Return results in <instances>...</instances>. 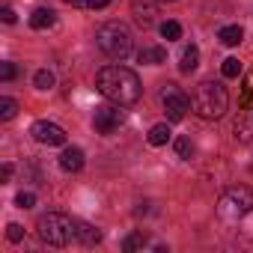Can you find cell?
I'll return each instance as SVG.
<instances>
[{"label":"cell","instance_id":"obj_15","mask_svg":"<svg viewBox=\"0 0 253 253\" xmlns=\"http://www.w3.org/2000/svg\"><path fill=\"white\" fill-rule=\"evenodd\" d=\"M78 241H81V244H86V247H92V244H98V241H101V232H98L95 226H89V223L78 220Z\"/></svg>","mask_w":253,"mask_h":253},{"label":"cell","instance_id":"obj_25","mask_svg":"<svg viewBox=\"0 0 253 253\" xmlns=\"http://www.w3.org/2000/svg\"><path fill=\"white\" fill-rule=\"evenodd\" d=\"M15 203H18L21 209H33V206H36V194H30V191H21V194L15 197Z\"/></svg>","mask_w":253,"mask_h":253},{"label":"cell","instance_id":"obj_17","mask_svg":"<svg viewBox=\"0 0 253 253\" xmlns=\"http://www.w3.org/2000/svg\"><path fill=\"white\" fill-rule=\"evenodd\" d=\"M167 140H170V125L167 122H158V125L149 128V143L152 146H164Z\"/></svg>","mask_w":253,"mask_h":253},{"label":"cell","instance_id":"obj_5","mask_svg":"<svg viewBox=\"0 0 253 253\" xmlns=\"http://www.w3.org/2000/svg\"><path fill=\"white\" fill-rule=\"evenodd\" d=\"M253 211V188L247 185H232L220 194V203H217V214L223 220H241L244 214Z\"/></svg>","mask_w":253,"mask_h":253},{"label":"cell","instance_id":"obj_9","mask_svg":"<svg viewBox=\"0 0 253 253\" xmlns=\"http://www.w3.org/2000/svg\"><path fill=\"white\" fill-rule=\"evenodd\" d=\"M232 134L238 143H250L253 140V104H241L238 116L232 122Z\"/></svg>","mask_w":253,"mask_h":253},{"label":"cell","instance_id":"obj_1","mask_svg":"<svg viewBox=\"0 0 253 253\" xmlns=\"http://www.w3.org/2000/svg\"><path fill=\"white\" fill-rule=\"evenodd\" d=\"M95 89H98L107 101L122 104V107L140 101V95H143V84H140L137 72L125 69V66H104V69L95 75Z\"/></svg>","mask_w":253,"mask_h":253},{"label":"cell","instance_id":"obj_2","mask_svg":"<svg viewBox=\"0 0 253 253\" xmlns=\"http://www.w3.org/2000/svg\"><path fill=\"white\" fill-rule=\"evenodd\" d=\"M229 107V95L223 89V84L217 81H203L197 84L194 95H191V110L200 116V119H220Z\"/></svg>","mask_w":253,"mask_h":253},{"label":"cell","instance_id":"obj_24","mask_svg":"<svg viewBox=\"0 0 253 253\" xmlns=\"http://www.w3.org/2000/svg\"><path fill=\"white\" fill-rule=\"evenodd\" d=\"M6 238H9L12 244H18V241L24 238V226H21V223H9V226H6Z\"/></svg>","mask_w":253,"mask_h":253},{"label":"cell","instance_id":"obj_13","mask_svg":"<svg viewBox=\"0 0 253 253\" xmlns=\"http://www.w3.org/2000/svg\"><path fill=\"white\" fill-rule=\"evenodd\" d=\"M54 21H57V12L48 9V6H39V9H33V15H30V27H33V30H48V27H54Z\"/></svg>","mask_w":253,"mask_h":253},{"label":"cell","instance_id":"obj_4","mask_svg":"<svg viewBox=\"0 0 253 253\" xmlns=\"http://www.w3.org/2000/svg\"><path fill=\"white\" fill-rule=\"evenodd\" d=\"M95 45H98L101 54H107L113 60H125L131 54L134 39H131V30L125 27L122 21H107V24H101L95 30Z\"/></svg>","mask_w":253,"mask_h":253},{"label":"cell","instance_id":"obj_20","mask_svg":"<svg viewBox=\"0 0 253 253\" xmlns=\"http://www.w3.org/2000/svg\"><path fill=\"white\" fill-rule=\"evenodd\" d=\"M33 84H36V89H51V86L57 84V78H54V72L39 69V72H36V78H33Z\"/></svg>","mask_w":253,"mask_h":253},{"label":"cell","instance_id":"obj_23","mask_svg":"<svg viewBox=\"0 0 253 253\" xmlns=\"http://www.w3.org/2000/svg\"><path fill=\"white\" fill-rule=\"evenodd\" d=\"M176 155H179V158H191V155H194L191 137H179V140H176Z\"/></svg>","mask_w":253,"mask_h":253},{"label":"cell","instance_id":"obj_22","mask_svg":"<svg viewBox=\"0 0 253 253\" xmlns=\"http://www.w3.org/2000/svg\"><path fill=\"white\" fill-rule=\"evenodd\" d=\"M220 72H223V78H238V75H241V63H238L235 57H226L223 66H220Z\"/></svg>","mask_w":253,"mask_h":253},{"label":"cell","instance_id":"obj_29","mask_svg":"<svg viewBox=\"0 0 253 253\" xmlns=\"http://www.w3.org/2000/svg\"><path fill=\"white\" fill-rule=\"evenodd\" d=\"M107 3H110V0H86V6H89V9H104Z\"/></svg>","mask_w":253,"mask_h":253},{"label":"cell","instance_id":"obj_21","mask_svg":"<svg viewBox=\"0 0 253 253\" xmlns=\"http://www.w3.org/2000/svg\"><path fill=\"white\" fill-rule=\"evenodd\" d=\"M15 113H18V101L3 95V98H0V119H12Z\"/></svg>","mask_w":253,"mask_h":253},{"label":"cell","instance_id":"obj_27","mask_svg":"<svg viewBox=\"0 0 253 253\" xmlns=\"http://www.w3.org/2000/svg\"><path fill=\"white\" fill-rule=\"evenodd\" d=\"M0 18H3L6 24H12V21H15V9H12V6H3V9H0Z\"/></svg>","mask_w":253,"mask_h":253},{"label":"cell","instance_id":"obj_7","mask_svg":"<svg viewBox=\"0 0 253 253\" xmlns=\"http://www.w3.org/2000/svg\"><path fill=\"white\" fill-rule=\"evenodd\" d=\"M119 107H122V104H101V107H95L92 125H95L98 134H113L119 125H122V110H119Z\"/></svg>","mask_w":253,"mask_h":253},{"label":"cell","instance_id":"obj_16","mask_svg":"<svg viewBox=\"0 0 253 253\" xmlns=\"http://www.w3.org/2000/svg\"><path fill=\"white\" fill-rule=\"evenodd\" d=\"M217 39H220V42H223L226 48H232V45H238V42L244 39V30H241L238 24H229V27H220Z\"/></svg>","mask_w":253,"mask_h":253},{"label":"cell","instance_id":"obj_3","mask_svg":"<svg viewBox=\"0 0 253 253\" xmlns=\"http://www.w3.org/2000/svg\"><path fill=\"white\" fill-rule=\"evenodd\" d=\"M39 238L51 247H69L72 241H78V220L63 214V211H48L39 217L36 223Z\"/></svg>","mask_w":253,"mask_h":253},{"label":"cell","instance_id":"obj_6","mask_svg":"<svg viewBox=\"0 0 253 253\" xmlns=\"http://www.w3.org/2000/svg\"><path fill=\"white\" fill-rule=\"evenodd\" d=\"M161 104H164L170 122H182L185 113L191 110V98H188L176 84H164V89H161Z\"/></svg>","mask_w":253,"mask_h":253},{"label":"cell","instance_id":"obj_30","mask_svg":"<svg viewBox=\"0 0 253 253\" xmlns=\"http://www.w3.org/2000/svg\"><path fill=\"white\" fill-rule=\"evenodd\" d=\"M63 3H69V6H86V0H63Z\"/></svg>","mask_w":253,"mask_h":253},{"label":"cell","instance_id":"obj_8","mask_svg":"<svg viewBox=\"0 0 253 253\" xmlns=\"http://www.w3.org/2000/svg\"><path fill=\"white\" fill-rule=\"evenodd\" d=\"M30 134H33V140H36V143H42V146H66V131L60 128L57 122L39 119V122H33Z\"/></svg>","mask_w":253,"mask_h":253},{"label":"cell","instance_id":"obj_14","mask_svg":"<svg viewBox=\"0 0 253 253\" xmlns=\"http://www.w3.org/2000/svg\"><path fill=\"white\" fill-rule=\"evenodd\" d=\"M197 66H200V48H197V45H188V48L182 51V63H179V72L191 75Z\"/></svg>","mask_w":253,"mask_h":253},{"label":"cell","instance_id":"obj_19","mask_svg":"<svg viewBox=\"0 0 253 253\" xmlns=\"http://www.w3.org/2000/svg\"><path fill=\"white\" fill-rule=\"evenodd\" d=\"M161 36H164L167 42L182 39V24H179V21H164V24H161Z\"/></svg>","mask_w":253,"mask_h":253},{"label":"cell","instance_id":"obj_10","mask_svg":"<svg viewBox=\"0 0 253 253\" xmlns=\"http://www.w3.org/2000/svg\"><path fill=\"white\" fill-rule=\"evenodd\" d=\"M60 167H63L66 173H81V170H84V149H78V146L63 149V155H60Z\"/></svg>","mask_w":253,"mask_h":253},{"label":"cell","instance_id":"obj_18","mask_svg":"<svg viewBox=\"0 0 253 253\" xmlns=\"http://www.w3.org/2000/svg\"><path fill=\"white\" fill-rule=\"evenodd\" d=\"M143 247H149V235L146 232H131L128 238L122 241V250H128V253L131 250H143Z\"/></svg>","mask_w":253,"mask_h":253},{"label":"cell","instance_id":"obj_12","mask_svg":"<svg viewBox=\"0 0 253 253\" xmlns=\"http://www.w3.org/2000/svg\"><path fill=\"white\" fill-rule=\"evenodd\" d=\"M137 63H143V66H161V63H167V51H164L161 45L140 48V51H137Z\"/></svg>","mask_w":253,"mask_h":253},{"label":"cell","instance_id":"obj_28","mask_svg":"<svg viewBox=\"0 0 253 253\" xmlns=\"http://www.w3.org/2000/svg\"><path fill=\"white\" fill-rule=\"evenodd\" d=\"M12 173H15V167L6 161V164H3V170H0V179H3V182H9V179H12Z\"/></svg>","mask_w":253,"mask_h":253},{"label":"cell","instance_id":"obj_26","mask_svg":"<svg viewBox=\"0 0 253 253\" xmlns=\"http://www.w3.org/2000/svg\"><path fill=\"white\" fill-rule=\"evenodd\" d=\"M15 75H18L15 63H3V66H0V78H3V81H12Z\"/></svg>","mask_w":253,"mask_h":253},{"label":"cell","instance_id":"obj_31","mask_svg":"<svg viewBox=\"0 0 253 253\" xmlns=\"http://www.w3.org/2000/svg\"><path fill=\"white\" fill-rule=\"evenodd\" d=\"M161 3H173V0H161Z\"/></svg>","mask_w":253,"mask_h":253},{"label":"cell","instance_id":"obj_11","mask_svg":"<svg viewBox=\"0 0 253 253\" xmlns=\"http://www.w3.org/2000/svg\"><path fill=\"white\" fill-rule=\"evenodd\" d=\"M131 12H134V21H137L140 27H152V21H155V6L149 3V0H134V3H131Z\"/></svg>","mask_w":253,"mask_h":253}]
</instances>
